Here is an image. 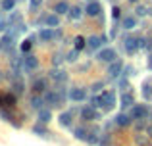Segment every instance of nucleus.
<instances>
[{"label":"nucleus","mask_w":152,"mask_h":146,"mask_svg":"<svg viewBox=\"0 0 152 146\" xmlns=\"http://www.w3.org/2000/svg\"><path fill=\"white\" fill-rule=\"evenodd\" d=\"M119 15H121V10H119L118 6H114V10H112V17H114V19H118Z\"/></svg>","instance_id":"36"},{"label":"nucleus","mask_w":152,"mask_h":146,"mask_svg":"<svg viewBox=\"0 0 152 146\" xmlns=\"http://www.w3.org/2000/svg\"><path fill=\"white\" fill-rule=\"evenodd\" d=\"M23 62H25V69H27V71H33V69L39 68L37 56H31V54H27V56H23Z\"/></svg>","instance_id":"11"},{"label":"nucleus","mask_w":152,"mask_h":146,"mask_svg":"<svg viewBox=\"0 0 152 146\" xmlns=\"http://www.w3.org/2000/svg\"><path fill=\"white\" fill-rule=\"evenodd\" d=\"M121 69H123V64H121L119 60H115V62H112L110 68H108V75H110L112 79H115V77H119Z\"/></svg>","instance_id":"9"},{"label":"nucleus","mask_w":152,"mask_h":146,"mask_svg":"<svg viewBox=\"0 0 152 146\" xmlns=\"http://www.w3.org/2000/svg\"><path fill=\"white\" fill-rule=\"evenodd\" d=\"M135 129H137V131H139V129H145V121H142V119H137V123H135Z\"/></svg>","instance_id":"39"},{"label":"nucleus","mask_w":152,"mask_h":146,"mask_svg":"<svg viewBox=\"0 0 152 146\" xmlns=\"http://www.w3.org/2000/svg\"><path fill=\"white\" fill-rule=\"evenodd\" d=\"M137 15H146V8L145 6H137Z\"/></svg>","instance_id":"37"},{"label":"nucleus","mask_w":152,"mask_h":146,"mask_svg":"<svg viewBox=\"0 0 152 146\" xmlns=\"http://www.w3.org/2000/svg\"><path fill=\"white\" fill-rule=\"evenodd\" d=\"M69 98L73 102H81V100H85V98H87V90L85 89H71Z\"/></svg>","instance_id":"12"},{"label":"nucleus","mask_w":152,"mask_h":146,"mask_svg":"<svg viewBox=\"0 0 152 146\" xmlns=\"http://www.w3.org/2000/svg\"><path fill=\"white\" fill-rule=\"evenodd\" d=\"M0 117H2L4 121H8V123H12L14 127H19V123H18V121H14V115H12V113L8 112L6 108H2V110H0Z\"/></svg>","instance_id":"15"},{"label":"nucleus","mask_w":152,"mask_h":146,"mask_svg":"<svg viewBox=\"0 0 152 146\" xmlns=\"http://www.w3.org/2000/svg\"><path fill=\"white\" fill-rule=\"evenodd\" d=\"M14 102H15V96H14V94L4 96V106H6V108H12V106H14Z\"/></svg>","instance_id":"33"},{"label":"nucleus","mask_w":152,"mask_h":146,"mask_svg":"<svg viewBox=\"0 0 152 146\" xmlns=\"http://www.w3.org/2000/svg\"><path fill=\"white\" fill-rule=\"evenodd\" d=\"M50 77L54 79V81H58V83L67 81V75H66V71H60V69H54V71H50Z\"/></svg>","instance_id":"22"},{"label":"nucleus","mask_w":152,"mask_h":146,"mask_svg":"<svg viewBox=\"0 0 152 146\" xmlns=\"http://www.w3.org/2000/svg\"><path fill=\"white\" fill-rule=\"evenodd\" d=\"M79 113H81V119L83 121H96L102 117L100 112H96V110L93 108V106H85V108L79 110Z\"/></svg>","instance_id":"2"},{"label":"nucleus","mask_w":152,"mask_h":146,"mask_svg":"<svg viewBox=\"0 0 152 146\" xmlns=\"http://www.w3.org/2000/svg\"><path fill=\"white\" fill-rule=\"evenodd\" d=\"M50 117H52V112L48 108H41L39 110V121H41V123H48Z\"/></svg>","instance_id":"19"},{"label":"nucleus","mask_w":152,"mask_h":146,"mask_svg":"<svg viewBox=\"0 0 152 146\" xmlns=\"http://www.w3.org/2000/svg\"><path fill=\"white\" fill-rule=\"evenodd\" d=\"M60 125H62V127H71V123H73V121H71V112H64V113H60Z\"/></svg>","instance_id":"16"},{"label":"nucleus","mask_w":152,"mask_h":146,"mask_svg":"<svg viewBox=\"0 0 152 146\" xmlns=\"http://www.w3.org/2000/svg\"><path fill=\"white\" fill-rule=\"evenodd\" d=\"M129 2H137V0H129Z\"/></svg>","instance_id":"48"},{"label":"nucleus","mask_w":152,"mask_h":146,"mask_svg":"<svg viewBox=\"0 0 152 146\" xmlns=\"http://www.w3.org/2000/svg\"><path fill=\"white\" fill-rule=\"evenodd\" d=\"M148 113H150V108H148L146 104H141V106H137V104H135L129 115L133 117V119H145V117L148 115Z\"/></svg>","instance_id":"5"},{"label":"nucleus","mask_w":152,"mask_h":146,"mask_svg":"<svg viewBox=\"0 0 152 146\" xmlns=\"http://www.w3.org/2000/svg\"><path fill=\"white\" fill-rule=\"evenodd\" d=\"M31 106H33L35 110H41L42 108V100L39 96H31Z\"/></svg>","instance_id":"32"},{"label":"nucleus","mask_w":152,"mask_h":146,"mask_svg":"<svg viewBox=\"0 0 152 146\" xmlns=\"http://www.w3.org/2000/svg\"><path fill=\"white\" fill-rule=\"evenodd\" d=\"M12 46H14V41H12V37H10V35H4V37H2V41H0V48L10 50Z\"/></svg>","instance_id":"26"},{"label":"nucleus","mask_w":152,"mask_h":146,"mask_svg":"<svg viewBox=\"0 0 152 146\" xmlns=\"http://www.w3.org/2000/svg\"><path fill=\"white\" fill-rule=\"evenodd\" d=\"M6 25H8L6 19H0V31H6Z\"/></svg>","instance_id":"42"},{"label":"nucleus","mask_w":152,"mask_h":146,"mask_svg":"<svg viewBox=\"0 0 152 146\" xmlns=\"http://www.w3.org/2000/svg\"><path fill=\"white\" fill-rule=\"evenodd\" d=\"M100 41H102V44H106V42H108V37H106V35H102V37H100Z\"/></svg>","instance_id":"46"},{"label":"nucleus","mask_w":152,"mask_h":146,"mask_svg":"<svg viewBox=\"0 0 152 146\" xmlns=\"http://www.w3.org/2000/svg\"><path fill=\"white\" fill-rule=\"evenodd\" d=\"M64 98L60 96V92H56V90H45V102L50 106V108H54V106H60L62 104Z\"/></svg>","instance_id":"4"},{"label":"nucleus","mask_w":152,"mask_h":146,"mask_svg":"<svg viewBox=\"0 0 152 146\" xmlns=\"http://www.w3.org/2000/svg\"><path fill=\"white\" fill-rule=\"evenodd\" d=\"M33 133H37V135H41V137H46V135H50V133H48V129H46L45 125L41 123V121L33 125Z\"/></svg>","instance_id":"23"},{"label":"nucleus","mask_w":152,"mask_h":146,"mask_svg":"<svg viewBox=\"0 0 152 146\" xmlns=\"http://www.w3.org/2000/svg\"><path fill=\"white\" fill-rule=\"evenodd\" d=\"M114 106H115V90L114 89L102 90V92L98 94V108L110 112V110H114Z\"/></svg>","instance_id":"1"},{"label":"nucleus","mask_w":152,"mask_h":146,"mask_svg":"<svg viewBox=\"0 0 152 146\" xmlns=\"http://www.w3.org/2000/svg\"><path fill=\"white\" fill-rule=\"evenodd\" d=\"M100 44H102L100 37H94V35L89 38V41H87V46H89L91 50H98V48H100Z\"/></svg>","instance_id":"21"},{"label":"nucleus","mask_w":152,"mask_h":146,"mask_svg":"<svg viewBox=\"0 0 152 146\" xmlns=\"http://www.w3.org/2000/svg\"><path fill=\"white\" fill-rule=\"evenodd\" d=\"M21 92H23V81H21V79H18V81L14 83V94H18V96H19Z\"/></svg>","instance_id":"31"},{"label":"nucleus","mask_w":152,"mask_h":146,"mask_svg":"<svg viewBox=\"0 0 152 146\" xmlns=\"http://www.w3.org/2000/svg\"><path fill=\"white\" fill-rule=\"evenodd\" d=\"M96 60L98 62H106V64H112V62L118 60V54H115L114 48H104L96 54Z\"/></svg>","instance_id":"3"},{"label":"nucleus","mask_w":152,"mask_h":146,"mask_svg":"<svg viewBox=\"0 0 152 146\" xmlns=\"http://www.w3.org/2000/svg\"><path fill=\"white\" fill-rule=\"evenodd\" d=\"M85 14V10H83L81 6H73L69 8V12H67V15H69V19H73V21H77V19H81V15Z\"/></svg>","instance_id":"14"},{"label":"nucleus","mask_w":152,"mask_h":146,"mask_svg":"<svg viewBox=\"0 0 152 146\" xmlns=\"http://www.w3.org/2000/svg\"><path fill=\"white\" fill-rule=\"evenodd\" d=\"M133 123V117L129 115V113H118L115 115V125H119V127H129V125Z\"/></svg>","instance_id":"8"},{"label":"nucleus","mask_w":152,"mask_h":146,"mask_svg":"<svg viewBox=\"0 0 152 146\" xmlns=\"http://www.w3.org/2000/svg\"><path fill=\"white\" fill-rule=\"evenodd\" d=\"M148 137V135H146ZM146 137H137V142H141V144H146L148 142V139H146Z\"/></svg>","instance_id":"41"},{"label":"nucleus","mask_w":152,"mask_h":146,"mask_svg":"<svg viewBox=\"0 0 152 146\" xmlns=\"http://www.w3.org/2000/svg\"><path fill=\"white\" fill-rule=\"evenodd\" d=\"M54 12H56L58 15H64V14H67V12H69V4H67L66 0H62V2H58V4L54 6Z\"/></svg>","instance_id":"17"},{"label":"nucleus","mask_w":152,"mask_h":146,"mask_svg":"<svg viewBox=\"0 0 152 146\" xmlns=\"http://www.w3.org/2000/svg\"><path fill=\"white\" fill-rule=\"evenodd\" d=\"M146 135H148V139H152V125L146 127Z\"/></svg>","instance_id":"43"},{"label":"nucleus","mask_w":152,"mask_h":146,"mask_svg":"<svg viewBox=\"0 0 152 146\" xmlns=\"http://www.w3.org/2000/svg\"><path fill=\"white\" fill-rule=\"evenodd\" d=\"M148 69H150V71H152V54H150V56H148Z\"/></svg>","instance_id":"45"},{"label":"nucleus","mask_w":152,"mask_h":146,"mask_svg":"<svg viewBox=\"0 0 152 146\" xmlns=\"http://www.w3.org/2000/svg\"><path fill=\"white\" fill-rule=\"evenodd\" d=\"M87 135H89V131H87L85 127H77V129L73 131V137H75L77 140H87Z\"/></svg>","instance_id":"24"},{"label":"nucleus","mask_w":152,"mask_h":146,"mask_svg":"<svg viewBox=\"0 0 152 146\" xmlns=\"http://www.w3.org/2000/svg\"><path fill=\"white\" fill-rule=\"evenodd\" d=\"M85 46H87V41L83 37H77V38H75V50H79V52H81Z\"/></svg>","instance_id":"30"},{"label":"nucleus","mask_w":152,"mask_h":146,"mask_svg":"<svg viewBox=\"0 0 152 146\" xmlns=\"http://www.w3.org/2000/svg\"><path fill=\"white\" fill-rule=\"evenodd\" d=\"M123 27H125V29H135V27H137V19H135L133 15H125V17H123Z\"/></svg>","instance_id":"25"},{"label":"nucleus","mask_w":152,"mask_h":146,"mask_svg":"<svg viewBox=\"0 0 152 146\" xmlns=\"http://www.w3.org/2000/svg\"><path fill=\"white\" fill-rule=\"evenodd\" d=\"M45 23H46L48 27H60V17H58V14L46 15V17H45Z\"/></svg>","instance_id":"20"},{"label":"nucleus","mask_w":152,"mask_h":146,"mask_svg":"<svg viewBox=\"0 0 152 146\" xmlns=\"http://www.w3.org/2000/svg\"><path fill=\"white\" fill-rule=\"evenodd\" d=\"M35 41H37V37H35V35H31V37L27 38V41H23V44H21V50H23V52L27 54V52L31 50V46L35 44Z\"/></svg>","instance_id":"27"},{"label":"nucleus","mask_w":152,"mask_h":146,"mask_svg":"<svg viewBox=\"0 0 152 146\" xmlns=\"http://www.w3.org/2000/svg\"><path fill=\"white\" fill-rule=\"evenodd\" d=\"M142 94H145V98H152V89H150L148 83H146V85L142 86Z\"/></svg>","instance_id":"34"},{"label":"nucleus","mask_w":152,"mask_h":146,"mask_svg":"<svg viewBox=\"0 0 152 146\" xmlns=\"http://www.w3.org/2000/svg\"><path fill=\"white\" fill-rule=\"evenodd\" d=\"M135 106V100H133V96H131V92H123V96H121V108L125 110V108H133Z\"/></svg>","instance_id":"18"},{"label":"nucleus","mask_w":152,"mask_h":146,"mask_svg":"<svg viewBox=\"0 0 152 146\" xmlns=\"http://www.w3.org/2000/svg\"><path fill=\"white\" fill-rule=\"evenodd\" d=\"M89 2H93V0H89Z\"/></svg>","instance_id":"49"},{"label":"nucleus","mask_w":152,"mask_h":146,"mask_svg":"<svg viewBox=\"0 0 152 146\" xmlns=\"http://www.w3.org/2000/svg\"><path fill=\"white\" fill-rule=\"evenodd\" d=\"M46 89H48V81H46L45 77L37 79V81L33 83V92H35V94H42Z\"/></svg>","instance_id":"10"},{"label":"nucleus","mask_w":152,"mask_h":146,"mask_svg":"<svg viewBox=\"0 0 152 146\" xmlns=\"http://www.w3.org/2000/svg\"><path fill=\"white\" fill-rule=\"evenodd\" d=\"M85 14H87V15H91V17H96V15H102V6L96 2V0H93V2H89V6H87Z\"/></svg>","instance_id":"7"},{"label":"nucleus","mask_w":152,"mask_h":146,"mask_svg":"<svg viewBox=\"0 0 152 146\" xmlns=\"http://www.w3.org/2000/svg\"><path fill=\"white\" fill-rule=\"evenodd\" d=\"M29 4H31V8H39L42 4V0H29Z\"/></svg>","instance_id":"38"},{"label":"nucleus","mask_w":152,"mask_h":146,"mask_svg":"<svg viewBox=\"0 0 152 146\" xmlns=\"http://www.w3.org/2000/svg\"><path fill=\"white\" fill-rule=\"evenodd\" d=\"M123 48H125L127 54H135L139 48H141V44H139V37H125V41H123Z\"/></svg>","instance_id":"6"},{"label":"nucleus","mask_w":152,"mask_h":146,"mask_svg":"<svg viewBox=\"0 0 152 146\" xmlns=\"http://www.w3.org/2000/svg\"><path fill=\"white\" fill-rule=\"evenodd\" d=\"M77 54H79V50H73V52H69V54H67V62H75V60H77Z\"/></svg>","instance_id":"35"},{"label":"nucleus","mask_w":152,"mask_h":146,"mask_svg":"<svg viewBox=\"0 0 152 146\" xmlns=\"http://www.w3.org/2000/svg\"><path fill=\"white\" fill-rule=\"evenodd\" d=\"M15 4H18V0H2L0 8H2L4 12H12V10L15 8Z\"/></svg>","instance_id":"28"},{"label":"nucleus","mask_w":152,"mask_h":146,"mask_svg":"<svg viewBox=\"0 0 152 146\" xmlns=\"http://www.w3.org/2000/svg\"><path fill=\"white\" fill-rule=\"evenodd\" d=\"M39 37H41V41L48 42V41H52V38H54V33H52L50 29H42L41 33H39Z\"/></svg>","instance_id":"29"},{"label":"nucleus","mask_w":152,"mask_h":146,"mask_svg":"<svg viewBox=\"0 0 152 146\" xmlns=\"http://www.w3.org/2000/svg\"><path fill=\"white\" fill-rule=\"evenodd\" d=\"M98 135H100V131L94 127L93 131H89V135H87V140H85V142L89 144V146H96V144H98Z\"/></svg>","instance_id":"13"},{"label":"nucleus","mask_w":152,"mask_h":146,"mask_svg":"<svg viewBox=\"0 0 152 146\" xmlns=\"http://www.w3.org/2000/svg\"><path fill=\"white\" fill-rule=\"evenodd\" d=\"M102 86H104V83H102V81H98V83H96V85H94V86H93V92H98V90H100V89H102Z\"/></svg>","instance_id":"40"},{"label":"nucleus","mask_w":152,"mask_h":146,"mask_svg":"<svg viewBox=\"0 0 152 146\" xmlns=\"http://www.w3.org/2000/svg\"><path fill=\"white\" fill-rule=\"evenodd\" d=\"M0 79H4V75H2V71H0Z\"/></svg>","instance_id":"47"},{"label":"nucleus","mask_w":152,"mask_h":146,"mask_svg":"<svg viewBox=\"0 0 152 146\" xmlns=\"http://www.w3.org/2000/svg\"><path fill=\"white\" fill-rule=\"evenodd\" d=\"M60 62H62V56H60V54H58V56H56V58H54V64H56V65H58V64H60Z\"/></svg>","instance_id":"44"}]
</instances>
